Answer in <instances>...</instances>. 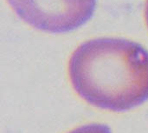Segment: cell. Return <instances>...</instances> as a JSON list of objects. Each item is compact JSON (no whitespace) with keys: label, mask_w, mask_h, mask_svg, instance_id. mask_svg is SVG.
I'll return each mask as SVG.
<instances>
[{"label":"cell","mask_w":148,"mask_h":133,"mask_svg":"<svg viewBox=\"0 0 148 133\" xmlns=\"http://www.w3.org/2000/svg\"><path fill=\"white\" fill-rule=\"evenodd\" d=\"M75 92L88 104L115 112L148 100V50L121 37H97L81 44L69 62Z\"/></svg>","instance_id":"cell-1"},{"label":"cell","mask_w":148,"mask_h":133,"mask_svg":"<svg viewBox=\"0 0 148 133\" xmlns=\"http://www.w3.org/2000/svg\"><path fill=\"white\" fill-rule=\"evenodd\" d=\"M24 23L40 31L62 34L74 31L88 23L97 0H7Z\"/></svg>","instance_id":"cell-2"},{"label":"cell","mask_w":148,"mask_h":133,"mask_svg":"<svg viewBox=\"0 0 148 133\" xmlns=\"http://www.w3.org/2000/svg\"><path fill=\"white\" fill-rule=\"evenodd\" d=\"M68 133H112L108 125L104 124H89L80 126Z\"/></svg>","instance_id":"cell-3"},{"label":"cell","mask_w":148,"mask_h":133,"mask_svg":"<svg viewBox=\"0 0 148 133\" xmlns=\"http://www.w3.org/2000/svg\"><path fill=\"white\" fill-rule=\"evenodd\" d=\"M145 18H146V23L148 28V0L146 1V8H145Z\"/></svg>","instance_id":"cell-4"}]
</instances>
